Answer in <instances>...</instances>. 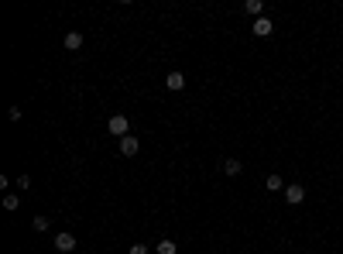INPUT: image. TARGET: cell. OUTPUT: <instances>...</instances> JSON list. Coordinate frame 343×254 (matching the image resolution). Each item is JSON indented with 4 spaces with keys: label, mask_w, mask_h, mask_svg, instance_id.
I'll return each instance as SVG.
<instances>
[{
    "label": "cell",
    "mask_w": 343,
    "mask_h": 254,
    "mask_svg": "<svg viewBox=\"0 0 343 254\" xmlns=\"http://www.w3.org/2000/svg\"><path fill=\"white\" fill-rule=\"evenodd\" d=\"M107 127H110V134H117V137H127V134H130V124H127V117H124V114H114Z\"/></svg>",
    "instance_id": "6da1fadb"
},
{
    "label": "cell",
    "mask_w": 343,
    "mask_h": 254,
    "mask_svg": "<svg viewBox=\"0 0 343 254\" xmlns=\"http://www.w3.org/2000/svg\"><path fill=\"white\" fill-rule=\"evenodd\" d=\"M55 251H59V254H69V251H76V237H72L69 230H62V234H55Z\"/></svg>",
    "instance_id": "7a4b0ae2"
},
{
    "label": "cell",
    "mask_w": 343,
    "mask_h": 254,
    "mask_svg": "<svg viewBox=\"0 0 343 254\" xmlns=\"http://www.w3.org/2000/svg\"><path fill=\"white\" fill-rule=\"evenodd\" d=\"M250 31L257 34V38H268V34L275 31V24H271V17H257V21H254V28H250Z\"/></svg>",
    "instance_id": "3957f363"
},
{
    "label": "cell",
    "mask_w": 343,
    "mask_h": 254,
    "mask_svg": "<svg viewBox=\"0 0 343 254\" xmlns=\"http://www.w3.org/2000/svg\"><path fill=\"white\" fill-rule=\"evenodd\" d=\"M165 86H168L172 93H182V90H186V76H182V72H168Z\"/></svg>",
    "instance_id": "277c9868"
},
{
    "label": "cell",
    "mask_w": 343,
    "mask_h": 254,
    "mask_svg": "<svg viewBox=\"0 0 343 254\" xmlns=\"http://www.w3.org/2000/svg\"><path fill=\"white\" fill-rule=\"evenodd\" d=\"M120 151H124L127 158H130V155H137V151H141V141L127 134V137H120Z\"/></svg>",
    "instance_id": "5b68a950"
},
{
    "label": "cell",
    "mask_w": 343,
    "mask_h": 254,
    "mask_svg": "<svg viewBox=\"0 0 343 254\" xmlns=\"http://www.w3.org/2000/svg\"><path fill=\"white\" fill-rule=\"evenodd\" d=\"M302 199H306V189H302V186H288V189H285V203H292V206H299Z\"/></svg>",
    "instance_id": "8992f818"
},
{
    "label": "cell",
    "mask_w": 343,
    "mask_h": 254,
    "mask_svg": "<svg viewBox=\"0 0 343 254\" xmlns=\"http://www.w3.org/2000/svg\"><path fill=\"white\" fill-rule=\"evenodd\" d=\"M62 45L69 48V52H79V48H83V34H79V31H69Z\"/></svg>",
    "instance_id": "52a82bcc"
},
{
    "label": "cell",
    "mask_w": 343,
    "mask_h": 254,
    "mask_svg": "<svg viewBox=\"0 0 343 254\" xmlns=\"http://www.w3.org/2000/svg\"><path fill=\"white\" fill-rule=\"evenodd\" d=\"M155 251H158V254H179V244L165 237V241H158V248H155Z\"/></svg>",
    "instance_id": "ba28073f"
},
{
    "label": "cell",
    "mask_w": 343,
    "mask_h": 254,
    "mask_svg": "<svg viewBox=\"0 0 343 254\" xmlns=\"http://www.w3.org/2000/svg\"><path fill=\"white\" fill-rule=\"evenodd\" d=\"M223 172H227V175H240V172H244V165H240L237 158H227V161H223Z\"/></svg>",
    "instance_id": "9c48e42d"
},
{
    "label": "cell",
    "mask_w": 343,
    "mask_h": 254,
    "mask_svg": "<svg viewBox=\"0 0 343 254\" xmlns=\"http://www.w3.org/2000/svg\"><path fill=\"white\" fill-rule=\"evenodd\" d=\"M17 206H21V196L17 192H7L3 196V210H17Z\"/></svg>",
    "instance_id": "30bf717a"
},
{
    "label": "cell",
    "mask_w": 343,
    "mask_h": 254,
    "mask_svg": "<svg viewBox=\"0 0 343 254\" xmlns=\"http://www.w3.org/2000/svg\"><path fill=\"white\" fill-rule=\"evenodd\" d=\"M31 227L38 230V234H45V230H48V217H34V220H31Z\"/></svg>",
    "instance_id": "8fae6325"
},
{
    "label": "cell",
    "mask_w": 343,
    "mask_h": 254,
    "mask_svg": "<svg viewBox=\"0 0 343 254\" xmlns=\"http://www.w3.org/2000/svg\"><path fill=\"white\" fill-rule=\"evenodd\" d=\"M268 189H271V192L281 189V175H268Z\"/></svg>",
    "instance_id": "7c38bea8"
},
{
    "label": "cell",
    "mask_w": 343,
    "mask_h": 254,
    "mask_svg": "<svg viewBox=\"0 0 343 254\" xmlns=\"http://www.w3.org/2000/svg\"><path fill=\"white\" fill-rule=\"evenodd\" d=\"M264 7H261V0H247V14H261Z\"/></svg>",
    "instance_id": "4fadbf2b"
},
{
    "label": "cell",
    "mask_w": 343,
    "mask_h": 254,
    "mask_svg": "<svg viewBox=\"0 0 343 254\" xmlns=\"http://www.w3.org/2000/svg\"><path fill=\"white\" fill-rule=\"evenodd\" d=\"M7 121H14V124H17V121H21V107H10V110H7Z\"/></svg>",
    "instance_id": "5bb4252c"
},
{
    "label": "cell",
    "mask_w": 343,
    "mask_h": 254,
    "mask_svg": "<svg viewBox=\"0 0 343 254\" xmlns=\"http://www.w3.org/2000/svg\"><path fill=\"white\" fill-rule=\"evenodd\" d=\"M17 189H31V175H17Z\"/></svg>",
    "instance_id": "9a60e30c"
},
{
    "label": "cell",
    "mask_w": 343,
    "mask_h": 254,
    "mask_svg": "<svg viewBox=\"0 0 343 254\" xmlns=\"http://www.w3.org/2000/svg\"><path fill=\"white\" fill-rule=\"evenodd\" d=\"M148 251H151L148 244H134V248H130V254H148Z\"/></svg>",
    "instance_id": "2e32d148"
}]
</instances>
